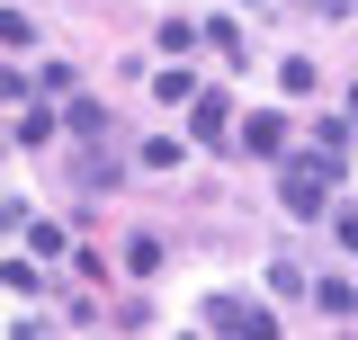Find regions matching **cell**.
I'll use <instances>...</instances> for the list:
<instances>
[{"mask_svg":"<svg viewBox=\"0 0 358 340\" xmlns=\"http://www.w3.org/2000/svg\"><path fill=\"white\" fill-rule=\"evenodd\" d=\"M162 260H171L162 233H134V242H126V269H134V278H162Z\"/></svg>","mask_w":358,"mask_h":340,"instance_id":"5","label":"cell"},{"mask_svg":"<svg viewBox=\"0 0 358 340\" xmlns=\"http://www.w3.org/2000/svg\"><path fill=\"white\" fill-rule=\"evenodd\" d=\"M313 304H322V323H358V296H350V278H322V287H313Z\"/></svg>","mask_w":358,"mask_h":340,"instance_id":"4","label":"cell"},{"mask_svg":"<svg viewBox=\"0 0 358 340\" xmlns=\"http://www.w3.org/2000/svg\"><path fill=\"white\" fill-rule=\"evenodd\" d=\"M322 18H350V0H322Z\"/></svg>","mask_w":358,"mask_h":340,"instance_id":"8","label":"cell"},{"mask_svg":"<svg viewBox=\"0 0 358 340\" xmlns=\"http://www.w3.org/2000/svg\"><path fill=\"white\" fill-rule=\"evenodd\" d=\"M251 9H268V0H251Z\"/></svg>","mask_w":358,"mask_h":340,"instance_id":"9","label":"cell"},{"mask_svg":"<svg viewBox=\"0 0 358 340\" xmlns=\"http://www.w3.org/2000/svg\"><path fill=\"white\" fill-rule=\"evenodd\" d=\"M188 126L206 134V143H224V134H233V108H224V90H197V99H188Z\"/></svg>","mask_w":358,"mask_h":340,"instance_id":"3","label":"cell"},{"mask_svg":"<svg viewBox=\"0 0 358 340\" xmlns=\"http://www.w3.org/2000/svg\"><path fill=\"white\" fill-rule=\"evenodd\" d=\"M278 143H287V117H251L242 126V153H278Z\"/></svg>","mask_w":358,"mask_h":340,"instance_id":"6","label":"cell"},{"mask_svg":"<svg viewBox=\"0 0 358 340\" xmlns=\"http://www.w3.org/2000/svg\"><path fill=\"white\" fill-rule=\"evenodd\" d=\"M197 323L206 332H278V313H260V304H242V296H206Z\"/></svg>","mask_w":358,"mask_h":340,"instance_id":"2","label":"cell"},{"mask_svg":"<svg viewBox=\"0 0 358 340\" xmlns=\"http://www.w3.org/2000/svg\"><path fill=\"white\" fill-rule=\"evenodd\" d=\"M278 197H287V215H305V224H313V215H322V197H331V153L313 143L305 162H287V170H278Z\"/></svg>","mask_w":358,"mask_h":340,"instance_id":"1","label":"cell"},{"mask_svg":"<svg viewBox=\"0 0 358 340\" xmlns=\"http://www.w3.org/2000/svg\"><path fill=\"white\" fill-rule=\"evenodd\" d=\"M72 134L99 143V134H108V108H99V99H72Z\"/></svg>","mask_w":358,"mask_h":340,"instance_id":"7","label":"cell"}]
</instances>
